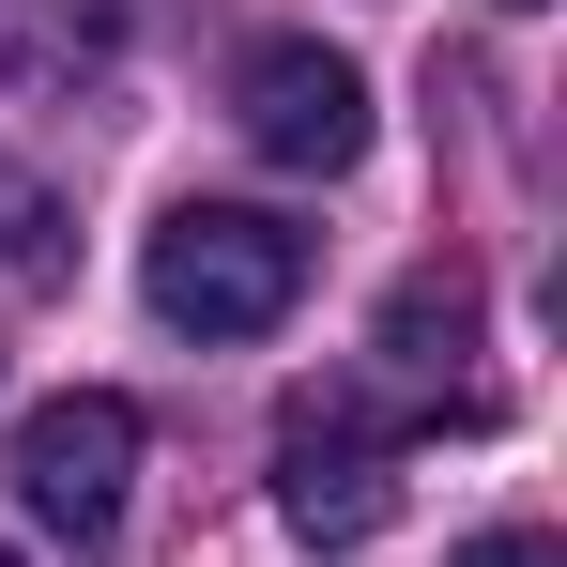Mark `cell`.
Wrapping results in <instances>:
<instances>
[{
  "label": "cell",
  "mask_w": 567,
  "mask_h": 567,
  "mask_svg": "<svg viewBox=\"0 0 567 567\" xmlns=\"http://www.w3.org/2000/svg\"><path fill=\"white\" fill-rule=\"evenodd\" d=\"M138 291H154L169 338H277L291 291H307V230L261 199H185V215H154Z\"/></svg>",
  "instance_id": "1"
},
{
  "label": "cell",
  "mask_w": 567,
  "mask_h": 567,
  "mask_svg": "<svg viewBox=\"0 0 567 567\" xmlns=\"http://www.w3.org/2000/svg\"><path fill=\"white\" fill-rule=\"evenodd\" d=\"M277 522L322 537V553H353V537L399 522V414H383L369 383H291V414H277Z\"/></svg>",
  "instance_id": "2"
},
{
  "label": "cell",
  "mask_w": 567,
  "mask_h": 567,
  "mask_svg": "<svg viewBox=\"0 0 567 567\" xmlns=\"http://www.w3.org/2000/svg\"><path fill=\"white\" fill-rule=\"evenodd\" d=\"M0 475H16V506H31L62 553H107V537H123V491H138V399H123V383L31 399L16 445H0Z\"/></svg>",
  "instance_id": "3"
},
{
  "label": "cell",
  "mask_w": 567,
  "mask_h": 567,
  "mask_svg": "<svg viewBox=\"0 0 567 567\" xmlns=\"http://www.w3.org/2000/svg\"><path fill=\"white\" fill-rule=\"evenodd\" d=\"M230 123H246V154H261V169H307V185H338V169L369 154V78H353L322 31H277V47H246V78H230Z\"/></svg>",
  "instance_id": "4"
},
{
  "label": "cell",
  "mask_w": 567,
  "mask_h": 567,
  "mask_svg": "<svg viewBox=\"0 0 567 567\" xmlns=\"http://www.w3.org/2000/svg\"><path fill=\"white\" fill-rule=\"evenodd\" d=\"M107 31H123V0H0V78L62 93L78 62H107Z\"/></svg>",
  "instance_id": "5"
},
{
  "label": "cell",
  "mask_w": 567,
  "mask_h": 567,
  "mask_svg": "<svg viewBox=\"0 0 567 567\" xmlns=\"http://www.w3.org/2000/svg\"><path fill=\"white\" fill-rule=\"evenodd\" d=\"M383 353H399V369L475 353V277H399V291H383Z\"/></svg>",
  "instance_id": "6"
},
{
  "label": "cell",
  "mask_w": 567,
  "mask_h": 567,
  "mask_svg": "<svg viewBox=\"0 0 567 567\" xmlns=\"http://www.w3.org/2000/svg\"><path fill=\"white\" fill-rule=\"evenodd\" d=\"M445 567H567V553H553V537H537V522H491V537H461V553H445Z\"/></svg>",
  "instance_id": "7"
},
{
  "label": "cell",
  "mask_w": 567,
  "mask_h": 567,
  "mask_svg": "<svg viewBox=\"0 0 567 567\" xmlns=\"http://www.w3.org/2000/svg\"><path fill=\"white\" fill-rule=\"evenodd\" d=\"M0 567H31V553H16V537H0Z\"/></svg>",
  "instance_id": "8"
},
{
  "label": "cell",
  "mask_w": 567,
  "mask_h": 567,
  "mask_svg": "<svg viewBox=\"0 0 567 567\" xmlns=\"http://www.w3.org/2000/svg\"><path fill=\"white\" fill-rule=\"evenodd\" d=\"M506 16H537V0H506Z\"/></svg>",
  "instance_id": "9"
}]
</instances>
